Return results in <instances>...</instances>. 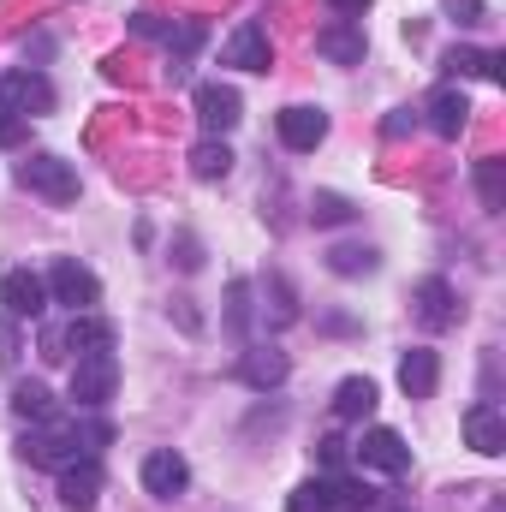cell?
<instances>
[{
	"mask_svg": "<svg viewBox=\"0 0 506 512\" xmlns=\"http://www.w3.org/2000/svg\"><path fill=\"white\" fill-rule=\"evenodd\" d=\"M114 429L108 423H66V417H48L24 435V459L30 465H48V471H66L78 459H96V447H108Z\"/></svg>",
	"mask_w": 506,
	"mask_h": 512,
	"instance_id": "obj_1",
	"label": "cell"
},
{
	"mask_svg": "<svg viewBox=\"0 0 506 512\" xmlns=\"http://www.w3.org/2000/svg\"><path fill=\"white\" fill-rule=\"evenodd\" d=\"M114 340H120V334H114V322L84 310V316H72L66 328H48V334H42V358H48V364L72 358V352H78V358H90V352H114Z\"/></svg>",
	"mask_w": 506,
	"mask_h": 512,
	"instance_id": "obj_2",
	"label": "cell"
},
{
	"mask_svg": "<svg viewBox=\"0 0 506 512\" xmlns=\"http://www.w3.org/2000/svg\"><path fill=\"white\" fill-rule=\"evenodd\" d=\"M18 185H24V191H36V197H42V203H54V209L78 203V167H72V161H60V155H30V161H18Z\"/></svg>",
	"mask_w": 506,
	"mask_h": 512,
	"instance_id": "obj_3",
	"label": "cell"
},
{
	"mask_svg": "<svg viewBox=\"0 0 506 512\" xmlns=\"http://www.w3.org/2000/svg\"><path fill=\"white\" fill-rule=\"evenodd\" d=\"M114 387H120V358L114 352H90V358L72 364V405L78 411H102L114 399Z\"/></svg>",
	"mask_w": 506,
	"mask_h": 512,
	"instance_id": "obj_4",
	"label": "cell"
},
{
	"mask_svg": "<svg viewBox=\"0 0 506 512\" xmlns=\"http://www.w3.org/2000/svg\"><path fill=\"white\" fill-rule=\"evenodd\" d=\"M42 286H48V304H66L72 316H84V310L102 298V280H96L84 262H72V256H60V262L48 268V280H42Z\"/></svg>",
	"mask_w": 506,
	"mask_h": 512,
	"instance_id": "obj_5",
	"label": "cell"
},
{
	"mask_svg": "<svg viewBox=\"0 0 506 512\" xmlns=\"http://www.w3.org/2000/svg\"><path fill=\"white\" fill-rule=\"evenodd\" d=\"M191 108H197V126L209 131V137H221V131H233L239 120H245V102H239L233 84H197Z\"/></svg>",
	"mask_w": 506,
	"mask_h": 512,
	"instance_id": "obj_6",
	"label": "cell"
},
{
	"mask_svg": "<svg viewBox=\"0 0 506 512\" xmlns=\"http://www.w3.org/2000/svg\"><path fill=\"white\" fill-rule=\"evenodd\" d=\"M0 304H6V316H12V322H36V316L48 310V286H42V274L12 268V274L0 280Z\"/></svg>",
	"mask_w": 506,
	"mask_h": 512,
	"instance_id": "obj_7",
	"label": "cell"
},
{
	"mask_svg": "<svg viewBox=\"0 0 506 512\" xmlns=\"http://www.w3.org/2000/svg\"><path fill=\"white\" fill-rule=\"evenodd\" d=\"M411 304H417V322L429 328V334H441V328H453L459 322V292L441 280V274H429V280H417V292H411Z\"/></svg>",
	"mask_w": 506,
	"mask_h": 512,
	"instance_id": "obj_8",
	"label": "cell"
},
{
	"mask_svg": "<svg viewBox=\"0 0 506 512\" xmlns=\"http://www.w3.org/2000/svg\"><path fill=\"white\" fill-rule=\"evenodd\" d=\"M274 131H280V143H286L292 155H310V149H322V137H328V114L310 108V102H298V108H286V114L274 120Z\"/></svg>",
	"mask_w": 506,
	"mask_h": 512,
	"instance_id": "obj_9",
	"label": "cell"
},
{
	"mask_svg": "<svg viewBox=\"0 0 506 512\" xmlns=\"http://www.w3.org/2000/svg\"><path fill=\"white\" fill-rule=\"evenodd\" d=\"M143 489H149L155 501H179V495L191 489V465H185L173 447H161V453L143 459Z\"/></svg>",
	"mask_w": 506,
	"mask_h": 512,
	"instance_id": "obj_10",
	"label": "cell"
},
{
	"mask_svg": "<svg viewBox=\"0 0 506 512\" xmlns=\"http://www.w3.org/2000/svg\"><path fill=\"white\" fill-rule=\"evenodd\" d=\"M465 447H477L483 459H501L506 453V417L495 399H477L471 411H465Z\"/></svg>",
	"mask_w": 506,
	"mask_h": 512,
	"instance_id": "obj_11",
	"label": "cell"
},
{
	"mask_svg": "<svg viewBox=\"0 0 506 512\" xmlns=\"http://www.w3.org/2000/svg\"><path fill=\"white\" fill-rule=\"evenodd\" d=\"M358 465L387 471V477H405V471H411V447H405L399 429H370V435L358 441Z\"/></svg>",
	"mask_w": 506,
	"mask_h": 512,
	"instance_id": "obj_12",
	"label": "cell"
},
{
	"mask_svg": "<svg viewBox=\"0 0 506 512\" xmlns=\"http://www.w3.org/2000/svg\"><path fill=\"white\" fill-rule=\"evenodd\" d=\"M221 66L268 72V66H274V42H268V30H262V24H239V30L227 36V48H221Z\"/></svg>",
	"mask_w": 506,
	"mask_h": 512,
	"instance_id": "obj_13",
	"label": "cell"
},
{
	"mask_svg": "<svg viewBox=\"0 0 506 512\" xmlns=\"http://www.w3.org/2000/svg\"><path fill=\"white\" fill-rule=\"evenodd\" d=\"M0 102L18 108L24 120H30V114H48V108H54V84H48L42 72H6V78H0Z\"/></svg>",
	"mask_w": 506,
	"mask_h": 512,
	"instance_id": "obj_14",
	"label": "cell"
},
{
	"mask_svg": "<svg viewBox=\"0 0 506 512\" xmlns=\"http://www.w3.org/2000/svg\"><path fill=\"white\" fill-rule=\"evenodd\" d=\"M96 501H102V465H96V459L66 465V471H60V507L66 512H96Z\"/></svg>",
	"mask_w": 506,
	"mask_h": 512,
	"instance_id": "obj_15",
	"label": "cell"
},
{
	"mask_svg": "<svg viewBox=\"0 0 506 512\" xmlns=\"http://www.w3.org/2000/svg\"><path fill=\"white\" fill-rule=\"evenodd\" d=\"M286 376H292V364H286V352H280V346H251V352L239 358V382L256 387V393H274Z\"/></svg>",
	"mask_w": 506,
	"mask_h": 512,
	"instance_id": "obj_16",
	"label": "cell"
},
{
	"mask_svg": "<svg viewBox=\"0 0 506 512\" xmlns=\"http://www.w3.org/2000/svg\"><path fill=\"white\" fill-rule=\"evenodd\" d=\"M316 54L334 60V66H364V30H358L352 18H340V24L316 30Z\"/></svg>",
	"mask_w": 506,
	"mask_h": 512,
	"instance_id": "obj_17",
	"label": "cell"
},
{
	"mask_svg": "<svg viewBox=\"0 0 506 512\" xmlns=\"http://www.w3.org/2000/svg\"><path fill=\"white\" fill-rule=\"evenodd\" d=\"M399 387H405V399H429V393L441 387V358H435L429 346H411V352L399 358Z\"/></svg>",
	"mask_w": 506,
	"mask_h": 512,
	"instance_id": "obj_18",
	"label": "cell"
},
{
	"mask_svg": "<svg viewBox=\"0 0 506 512\" xmlns=\"http://www.w3.org/2000/svg\"><path fill=\"white\" fill-rule=\"evenodd\" d=\"M423 114H429V126L441 131V137H459V131L471 126V102H465V90H459V84H441V90L429 96V108H423Z\"/></svg>",
	"mask_w": 506,
	"mask_h": 512,
	"instance_id": "obj_19",
	"label": "cell"
},
{
	"mask_svg": "<svg viewBox=\"0 0 506 512\" xmlns=\"http://www.w3.org/2000/svg\"><path fill=\"white\" fill-rule=\"evenodd\" d=\"M376 411V382L370 376H346V382L334 387V417L340 423H364Z\"/></svg>",
	"mask_w": 506,
	"mask_h": 512,
	"instance_id": "obj_20",
	"label": "cell"
},
{
	"mask_svg": "<svg viewBox=\"0 0 506 512\" xmlns=\"http://www.w3.org/2000/svg\"><path fill=\"white\" fill-rule=\"evenodd\" d=\"M453 78H495L501 84V66H506V54H483V48H453L447 60H441Z\"/></svg>",
	"mask_w": 506,
	"mask_h": 512,
	"instance_id": "obj_21",
	"label": "cell"
},
{
	"mask_svg": "<svg viewBox=\"0 0 506 512\" xmlns=\"http://www.w3.org/2000/svg\"><path fill=\"white\" fill-rule=\"evenodd\" d=\"M262 298H268V328H292L298 322V292L286 286V274H268Z\"/></svg>",
	"mask_w": 506,
	"mask_h": 512,
	"instance_id": "obj_22",
	"label": "cell"
},
{
	"mask_svg": "<svg viewBox=\"0 0 506 512\" xmlns=\"http://www.w3.org/2000/svg\"><path fill=\"white\" fill-rule=\"evenodd\" d=\"M334 507H340L334 477H310V483H298L292 501H286V512H334Z\"/></svg>",
	"mask_w": 506,
	"mask_h": 512,
	"instance_id": "obj_23",
	"label": "cell"
},
{
	"mask_svg": "<svg viewBox=\"0 0 506 512\" xmlns=\"http://www.w3.org/2000/svg\"><path fill=\"white\" fill-rule=\"evenodd\" d=\"M191 173H197V179H227V173H233V149H227L221 137H203V143L191 149Z\"/></svg>",
	"mask_w": 506,
	"mask_h": 512,
	"instance_id": "obj_24",
	"label": "cell"
},
{
	"mask_svg": "<svg viewBox=\"0 0 506 512\" xmlns=\"http://www.w3.org/2000/svg\"><path fill=\"white\" fill-rule=\"evenodd\" d=\"M477 197H483L489 215H501L506 209V161H495V155L477 161Z\"/></svg>",
	"mask_w": 506,
	"mask_h": 512,
	"instance_id": "obj_25",
	"label": "cell"
},
{
	"mask_svg": "<svg viewBox=\"0 0 506 512\" xmlns=\"http://www.w3.org/2000/svg\"><path fill=\"white\" fill-rule=\"evenodd\" d=\"M12 411H18L24 423H48V417H54V393L42 382H18L12 387Z\"/></svg>",
	"mask_w": 506,
	"mask_h": 512,
	"instance_id": "obj_26",
	"label": "cell"
},
{
	"mask_svg": "<svg viewBox=\"0 0 506 512\" xmlns=\"http://www.w3.org/2000/svg\"><path fill=\"white\" fill-rule=\"evenodd\" d=\"M328 268H334V274H346V280H352V274H376L381 251H376V245H334V251H328Z\"/></svg>",
	"mask_w": 506,
	"mask_h": 512,
	"instance_id": "obj_27",
	"label": "cell"
},
{
	"mask_svg": "<svg viewBox=\"0 0 506 512\" xmlns=\"http://www.w3.org/2000/svg\"><path fill=\"white\" fill-rule=\"evenodd\" d=\"M310 221L316 227H346V221H358V203L340 197V191H316L310 197Z\"/></svg>",
	"mask_w": 506,
	"mask_h": 512,
	"instance_id": "obj_28",
	"label": "cell"
},
{
	"mask_svg": "<svg viewBox=\"0 0 506 512\" xmlns=\"http://www.w3.org/2000/svg\"><path fill=\"white\" fill-rule=\"evenodd\" d=\"M227 328L239 340L251 334V280H227Z\"/></svg>",
	"mask_w": 506,
	"mask_h": 512,
	"instance_id": "obj_29",
	"label": "cell"
},
{
	"mask_svg": "<svg viewBox=\"0 0 506 512\" xmlns=\"http://www.w3.org/2000/svg\"><path fill=\"white\" fill-rule=\"evenodd\" d=\"M197 42H203V24H197V18H185V24H167V48H173L179 60H185Z\"/></svg>",
	"mask_w": 506,
	"mask_h": 512,
	"instance_id": "obj_30",
	"label": "cell"
},
{
	"mask_svg": "<svg viewBox=\"0 0 506 512\" xmlns=\"http://www.w3.org/2000/svg\"><path fill=\"white\" fill-rule=\"evenodd\" d=\"M24 131H30V120H24L18 108H6V102H0V149H18V143H24Z\"/></svg>",
	"mask_w": 506,
	"mask_h": 512,
	"instance_id": "obj_31",
	"label": "cell"
},
{
	"mask_svg": "<svg viewBox=\"0 0 506 512\" xmlns=\"http://www.w3.org/2000/svg\"><path fill=\"white\" fill-rule=\"evenodd\" d=\"M173 262H179L185 274H197V268H203V245H197L191 233H179V239H173Z\"/></svg>",
	"mask_w": 506,
	"mask_h": 512,
	"instance_id": "obj_32",
	"label": "cell"
},
{
	"mask_svg": "<svg viewBox=\"0 0 506 512\" xmlns=\"http://www.w3.org/2000/svg\"><path fill=\"white\" fill-rule=\"evenodd\" d=\"M18 364V328H12V316H0V370H12Z\"/></svg>",
	"mask_w": 506,
	"mask_h": 512,
	"instance_id": "obj_33",
	"label": "cell"
},
{
	"mask_svg": "<svg viewBox=\"0 0 506 512\" xmlns=\"http://www.w3.org/2000/svg\"><path fill=\"white\" fill-rule=\"evenodd\" d=\"M316 453H322V465H334V471H340V465H346V453H352V447H346V441H340V435H322V441H316Z\"/></svg>",
	"mask_w": 506,
	"mask_h": 512,
	"instance_id": "obj_34",
	"label": "cell"
},
{
	"mask_svg": "<svg viewBox=\"0 0 506 512\" xmlns=\"http://www.w3.org/2000/svg\"><path fill=\"white\" fill-rule=\"evenodd\" d=\"M173 316H179V328H185V334H203V316H197V304H191V298H173Z\"/></svg>",
	"mask_w": 506,
	"mask_h": 512,
	"instance_id": "obj_35",
	"label": "cell"
},
{
	"mask_svg": "<svg viewBox=\"0 0 506 512\" xmlns=\"http://www.w3.org/2000/svg\"><path fill=\"white\" fill-rule=\"evenodd\" d=\"M411 126H417V108H393V114H387V126H381V131H387V137H405Z\"/></svg>",
	"mask_w": 506,
	"mask_h": 512,
	"instance_id": "obj_36",
	"label": "cell"
},
{
	"mask_svg": "<svg viewBox=\"0 0 506 512\" xmlns=\"http://www.w3.org/2000/svg\"><path fill=\"white\" fill-rule=\"evenodd\" d=\"M131 30H137V36H167V24H161L155 12H137V18H131Z\"/></svg>",
	"mask_w": 506,
	"mask_h": 512,
	"instance_id": "obj_37",
	"label": "cell"
},
{
	"mask_svg": "<svg viewBox=\"0 0 506 512\" xmlns=\"http://www.w3.org/2000/svg\"><path fill=\"white\" fill-rule=\"evenodd\" d=\"M328 6H334V12H346V18H358V12H364L370 0H328Z\"/></svg>",
	"mask_w": 506,
	"mask_h": 512,
	"instance_id": "obj_38",
	"label": "cell"
},
{
	"mask_svg": "<svg viewBox=\"0 0 506 512\" xmlns=\"http://www.w3.org/2000/svg\"><path fill=\"white\" fill-rule=\"evenodd\" d=\"M393 512H411V507H393Z\"/></svg>",
	"mask_w": 506,
	"mask_h": 512,
	"instance_id": "obj_39",
	"label": "cell"
}]
</instances>
